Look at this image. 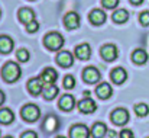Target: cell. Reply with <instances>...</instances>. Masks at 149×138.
<instances>
[{"label": "cell", "mask_w": 149, "mask_h": 138, "mask_svg": "<svg viewBox=\"0 0 149 138\" xmlns=\"http://www.w3.org/2000/svg\"><path fill=\"white\" fill-rule=\"evenodd\" d=\"M4 138H12V137H4Z\"/></svg>", "instance_id": "obj_37"}, {"label": "cell", "mask_w": 149, "mask_h": 138, "mask_svg": "<svg viewBox=\"0 0 149 138\" xmlns=\"http://www.w3.org/2000/svg\"><path fill=\"white\" fill-rule=\"evenodd\" d=\"M90 137V130L83 125V124H77L74 127H71L70 130V138H88Z\"/></svg>", "instance_id": "obj_8"}, {"label": "cell", "mask_w": 149, "mask_h": 138, "mask_svg": "<svg viewBox=\"0 0 149 138\" xmlns=\"http://www.w3.org/2000/svg\"><path fill=\"white\" fill-rule=\"evenodd\" d=\"M20 113H22V118H23L25 121H28V122H35V121L39 119V116H41L39 108H38L36 105H33V103L25 105V106L22 108Z\"/></svg>", "instance_id": "obj_3"}, {"label": "cell", "mask_w": 149, "mask_h": 138, "mask_svg": "<svg viewBox=\"0 0 149 138\" xmlns=\"http://www.w3.org/2000/svg\"><path fill=\"white\" fill-rule=\"evenodd\" d=\"M58 106H59L62 111H65V112L72 111L74 106H75V99H74V96H72V94H68V93H67V94H62V96L59 97Z\"/></svg>", "instance_id": "obj_11"}, {"label": "cell", "mask_w": 149, "mask_h": 138, "mask_svg": "<svg viewBox=\"0 0 149 138\" xmlns=\"http://www.w3.org/2000/svg\"><path fill=\"white\" fill-rule=\"evenodd\" d=\"M20 76H22V70H20L19 64H16V63H13V61L6 63V64L3 65V68H1V77H3V80L7 82V83H15V82H17V80L20 79Z\"/></svg>", "instance_id": "obj_1"}, {"label": "cell", "mask_w": 149, "mask_h": 138, "mask_svg": "<svg viewBox=\"0 0 149 138\" xmlns=\"http://www.w3.org/2000/svg\"><path fill=\"white\" fill-rule=\"evenodd\" d=\"M100 77H101V74H100V71L96 67H87V68H84V71H83V80H84L86 83H88V84H96V83H99Z\"/></svg>", "instance_id": "obj_5"}, {"label": "cell", "mask_w": 149, "mask_h": 138, "mask_svg": "<svg viewBox=\"0 0 149 138\" xmlns=\"http://www.w3.org/2000/svg\"><path fill=\"white\" fill-rule=\"evenodd\" d=\"M120 138H135V135H133V131H130V130H122L120 131V135H119Z\"/></svg>", "instance_id": "obj_32"}, {"label": "cell", "mask_w": 149, "mask_h": 138, "mask_svg": "<svg viewBox=\"0 0 149 138\" xmlns=\"http://www.w3.org/2000/svg\"><path fill=\"white\" fill-rule=\"evenodd\" d=\"M0 15H1V12H0Z\"/></svg>", "instance_id": "obj_38"}, {"label": "cell", "mask_w": 149, "mask_h": 138, "mask_svg": "<svg viewBox=\"0 0 149 138\" xmlns=\"http://www.w3.org/2000/svg\"><path fill=\"white\" fill-rule=\"evenodd\" d=\"M139 22H141L143 26H148L149 25V12L148 10H145V12H142V13L139 15Z\"/></svg>", "instance_id": "obj_31"}, {"label": "cell", "mask_w": 149, "mask_h": 138, "mask_svg": "<svg viewBox=\"0 0 149 138\" xmlns=\"http://www.w3.org/2000/svg\"><path fill=\"white\" fill-rule=\"evenodd\" d=\"M44 44L51 51H58L64 45V37L59 32H49L44 38Z\"/></svg>", "instance_id": "obj_2"}, {"label": "cell", "mask_w": 149, "mask_h": 138, "mask_svg": "<svg viewBox=\"0 0 149 138\" xmlns=\"http://www.w3.org/2000/svg\"><path fill=\"white\" fill-rule=\"evenodd\" d=\"M130 3H132V4H135V6H138V4H142V3H143V0H130Z\"/></svg>", "instance_id": "obj_34"}, {"label": "cell", "mask_w": 149, "mask_h": 138, "mask_svg": "<svg viewBox=\"0 0 149 138\" xmlns=\"http://www.w3.org/2000/svg\"><path fill=\"white\" fill-rule=\"evenodd\" d=\"M20 138H38V134L33 132V131H25Z\"/></svg>", "instance_id": "obj_33"}, {"label": "cell", "mask_w": 149, "mask_h": 138, "mask_svg": "<svg viewBox=\"0 0 149 138\" xmlns=\"http://www.w3.org/2000/svg\"><path fill=\"white\" fill-rule=\"evenodd\" d=\"M110 77H111V82H114L116 84H122L123 82H126L127 73H126V70L123 67H116V68L111 70Z\"/></svg>", "instance_id": "obj_16"}, {"label": "cell", "mask_w": 149, "mask_h": 138, "mask_svg": "<svg viewBox=\"0 0 149 138\" xmlns=\"http://www.w3.org/2000/svg\"><path fill=\"white\" fill-rule=\"evenodd\" d=\"M15 121V115L9 108H1L0 109V124L3 125H9Z\"/></svg>", "instance_id": "obj_22"}, {"label": "cell", "mask_w": 149, "mask_h": 138, "mask_svg": "<svg viewBox=\"0 0 149 138\" xmlns=\"http://www.w3.org/2000/svg\"><path fill=\"white\" fill-rule=\"evenodd\" d=\"M17 18H19V20H20L22 23L28 25V23H31L32 20H35V12H33L32 9H29V7H22V9H19V12H17Z\"/></svg>", "instance_id": "obj_15"}, {"label": "cell", "mask_w": 149, "mask_h": 138, "mask_svg": "<svg viewBox=\"0 0 149 138\" xmlns=\"http://www.w3.org/2000/svg\"><path fill=\"white\" fill-rule=\"evenodd\" d=\"M88 19H90V22H91L93 25L100 26V25H103V23L107 20V15H106V12H103L101 9H93V10L90 12V15H88Z\"/></svg>", "instance_id": "obj_9"}, {"label": "cell", "mask_w": 149, "mask_h": 138, "mask_svg": "<svg viewBox=\"0 0 149 138\" xmlns=\"http://www.w3.org/2000/svg\"><path fill=\"white\" fill-rule=\"evenodd\" d=\"M109 130H107V125L103 124V122H96L90 131V135L93 138H103L104 135H107Z\"/></svg>", "instance_id": "obj_18"}, {"label": "cell", "mask_w": 149, "mask_h": 138, "mask_svg": "<svg viewBox=\"0 0 149 138\" xmlns=\"http://www.w3.org/2000/svg\"><path fill=\"white\" fill-rule=\"evenodd\" d=\"M75 57L80 58L81 61L90 60V57H91V46L88 44H86V42L77 45V48H75Z\"/></svg>", "instance_id": "obj_14"}, {"label": "cell", "mask_w": 149, "mask_h": 138, "mask_svg": "<svg viewBox=\"0 0 149 138\" xmlns=\"http://www.w3.org/2000/svg\"><path fill=\"white\" fill-rule=\"evenodd\" d=\"M78 109L83 113H93L97 109V105H96V102L91 97H84V99H81L78 102Z\"/></svg>", "instance_id": "obj_12"}, {"label": "cell", "mask_w": 149, "mask_h": 138, "mask_svg": "<svg viewBox=\"0 0 149 138\" xmlns=\"http://www.w3.org/2000/svg\"><path fill=\"white\" fill-rule=\"evenodd\" d=\"M148 138H149V137H148Z\"/></svg>", "instance_id": "obj_39"}, {"label": "cell", "mask_w": 149, "mask_h": 138, "mask_svg": "<svg viewBox=\"0 0 149 138\" xmlns=\"http://www.w3.org/2000/svg\"><path fill=\"white\" fill-rule=\"evenodd\" d=\"M113 93V89L109 83H100L99 86L96 87V94L99 96L100 99H109Z\"/></svg>", "instance_id": "obj_20"}, {"label": "cell", "mask_w": 149, "mask_h": 138, "mask_svg": "<svg viewBox=\"0 0 149 138\" xmlns=\"http://www.w3.org/2000/svg\"><path fill=\"white\" fill-rule=\"evenodd\" d=\"M44 82L41 80V77H36V79H31L29 82H28V90L31 94H33V96H38L39 93H42L44 90Z\"/></svg>", "instance_id": "obj_13"}, {"label": "cell", "mask_w": 149, "mask_h": 138, "mask_svg": "<svg viewBox=\"0 0 149 138\" xmlns=\"http://www.w3.org/2000/svg\"><path fill=\"white\" fill-rule=\"evenodd\" d=\"M100 52H101V57H103L106 61H113V60H116V57H117V54H119L117 46L114 45V44H106V45H103L101 49H100Z\"/></svg>", "instance_id": "obj_7"}, {"label": "cell", "mask_w": 149, "mask_h": 138, "mask_svg": "<svg viewBox=\"0 0 149 138\" xmlns=\"http://www.w3.org/2000/svg\"><path fill=\"white\" fill-rule=\"evenodd\" d=\"M44 128H45L48 132H54V131L58 128V118L54 116V115L47 116V119H45V122H44Z\"/></svg>", "instance_id": "obj_24"}, {"label": "cell", "mask_w": 149, "mask_h": 138, "mask_svg": "<svg viewBox=\"0 0 149 138\" xmlns=\"http://www.w3.org/2000/svg\"><path fill=\"white\" fill-rule=\"evenodd\" d=\"M135 113H136L138 116H146L149 113L148 105H145V103H138V105L135 106Z\"/></svg>", "instance_id": "obj_26"}, {"label": "cell", "mask_w": 149, "mask_h": 138, "mask_svg": "<svg viewBox=\"0 0 149 138\" xmlns=\"http://www.w3.org/2000/svg\"><path fill=\"white\" fill-rule=\"evenodd\" d=\"M42 93H44V97H45L47 100H52V99H55V97L58 96L59 89L55 86V83H54V84H45Z\"/></svg>", "instance_id": "obj_23"}, {"label": "cell", "mask_w": 149, "mask_h": 138, "mask_svg": "<svg viewBox=\"0 0 149 138\" xmlns=\"http://www.w3.org/2000/svg\"><path fill=\"white\" fill-rule=\"evenodd\" d=\"M15 46V42L10 37L7 35H0V52L1 54H9Z\"/></svg>", "instance_id": "obj_19"}, {"label": "cell", "mask_w": 149, "mask_h": 138, "mask_svg": "<svg viewBox=\"0 0 149 138\" xmlns=\"http://www.w3.org/2000/svg\"><path fill=\"white\" fill-rule=\"evenodd\" d=\"M16 58H17L19 61H22V63H26V61L29 60V51L25 49V48L17 49V52H16Z\"/></svg>", "instance_id": "obj_27"}, {"label": "cell", "mask_w": 149, "mask_h": 138, "mask_svg": "<svg viewBox=\"0 0 149 138\" xmlns=\"http://www.w3.org/2000/svg\"><path fill=\"white\" fill-rule=\"evenodd\" d=\"M58 79V73L54 68H45L41 74V80L44 82V84H54Z\"/></svg>", "instance_id": "obj_17"}, {"label": "cell", "mask_w": 149, "mask_h": 138, "mask_svg": "<svg viewBox=\"0 0 149 138\" xmlns=\"http://www.w3.org/2000/svg\"><path fill=\"white\" fill-rule=\"evenodd\" d=\"M101 4L106 9H114V7H117L119 0H101Z\"/></svg>", "instance_id": "obj_29"}, {"label": "cell", "mask_w": 149, "mask_h": 138, "mask_svg": "<svg viewBox=\"0 0 149 138\" xmlns=\"http://www.w3.org/2000/svg\"><path fill=\"white\" fill-rule=\"evenodd\" d=\"M56 138H65V137H56Z\"/></svg>", "instance_id": "obj_36"}, {"label": "cell", "mask_w": 149, "mask_h": 138, "mask_svg": "<svg viewBox=\"0 0 149 138\" xmlns=\"http://www.w3.org/2000/svg\"><path fill=\"white\" fill-rule=\"evenodd\" d=\"M132 60H133V63L135 64H145L146 61H148V54H146V51L145 49H142V48H138V49H135L133 52H132Z\"/></svg>", "instance_id": "obj_21"}, {"label": "cell", "mask_w": 149, "mask_h": 138, "mask_svg": "<svg viewBox=\"0 0 149 138\" xmlns=\"http://www.w3.org/2000/svg\"><path fill=\"white\" fill-rule=\"evenodd\" d=\"M38 29H39V23L36 22V19H35V20H32L31 23H28V25H26V31H28L29 34H33V32H36Z\"/></svg>", "instance_id": "obj_30"}, {"label": "cell", "mask_w": 149, "mask_h": 138, "mask_svg": "<svg viewBox=\"0 0 149 138\" xmlns=\"http://www.w3.org/2000/svg\"><path fill=\"white\" fill-rule=\"evenodd\" d=\"M75 86V79L72 76H65L64 77V87L65 89H72Z\"/></svg>", "instance_id": "obj_28"}, {"label": "cell", "mask_w": 149, "mask_h": 138, "mask_svg": "<svg viewBox=\"0 0 149 138\" xmlns=\"http://www.w3.org/2000/svg\"><path fill=\"white\" fill-rule=\"evenodd\" d=\"M56 63H58L61 67H64V68L71 67V65L74 64V55H72L70 51H61V52H58V55H56Z\"/></svg>", "instance_id": "obj_10"}, {"label": "cell", "mask_w": 149, "mask_h": 138, "mask_svg": "<svg viewBox=\"0 0 149 138\" xmlns=\"http://www.w3.org/2000/svg\"><path fill=\"white\" fill-rule=\"evenodd\" d=\"M3 102H4V93L0 90V105H3Z\"/></svg>", "instance_id": "obj_35"}, {"label": "cell", "mask_w": 149, "mask_h": 138, "mask_svg": "<svg viewBox=\"0 0 149 138\" xmlns=\"http://www.w3.org/2000/svg\"><path fill=\"white\" fill-rule=\"evenodd\" d=\"M129 19V12L125 9H119L113 13V20L114 23H125Z\"/></svg>", "instance_id": "obj_25"}, {"label": "cell", "mask_w": 149, "mask_h": 138, "mask_svg": "<svg viewBox=\"0 0 149 138\" xmlns=\"http://www.w3.org/2000/svg\"><path fill=\"white\" fill-rule=\"evenodd\" d=\"M64 25L67 29L70 31H74L80 26V15L77 12H68L65 16H64Z\"/></svg>", "instance_id": "obj_6"}, {"label": "cell", "mask_w": 149, "mask_h": 138, "mask_svg": "<svg viewBox=\"0 0 149 138\" xmlns=\"http://www.w3.org/2000/svg\"><path fill=\"white\" fill-rule=\"evenodd\" d=\"M111 121L114 125L117 127H123L129 122V112L125 108H117L116 111H113L111 113Z\"/></svg>", "instance_id": "obj_4"}]
</instances>
